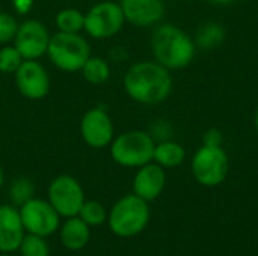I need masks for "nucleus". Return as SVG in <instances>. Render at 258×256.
Returning <instances> with one entry per match:
<instances>
[{
	"mask_svg": "<svg viewBox=\"0 0 258 256\" xmlns=\"http://www.w3.org/2000/svg\"><path fill=\"white\" fill-rule=\"evenodd\" d=\"M89 228L91 226H100L106 222L107 219V213L106 208L97 202V201H85L79 214H77Z\"/></svg>",
	"mask_w": 258,
	"mask_h": 256,
	"instance_id": "obj_21",
	"label": "nucleus"
},
{
	"mask_svg": "<svg viewBox=\"0 0 258 256\" xmlns=\"http://www.w3.org/2000/svg\"><path fill=\"white\" fill-rule=\"evenodd\" d=\"M47 56L57 69L77 72L91 56V45L80 33L57 32L50 36Z\"/></svg>",
	"mask_w": 258,
	"mask_h": 256,
	"instance_id": "obj_4",
	"label": "nucleus"
},
{
	"mask_svg": "<svg viewBox=\"0 0 258 256\" xmlns=\"http://www.w3.org/2000/svg\"><path fill=\"white\" fill-rule=\"evenodd\" d=\"M225 36H227L225 27L218 21L209 20L198 26L194 41H195V45L198 50L210 51V50L218 48L221 44H224Z\"/></svg>",
	"mask_w": 258,
	"mask_h": 256,
	"instance_id": "obj_17",
	"label": "nucleus"
},
{
	"mask_svg": "<svg viewBox=\"0 0 258 256\" xmlns=\"http://www.w3.org/2000/svg\"><path fill=\"white\" fill-rule=\"evenodd\" d=\"M20 217L29 234L48 237L59 228V214L48 201L32 198L20 207Z\"/></svg>",
	"mask_w": 258,
	"mask_h": 256,
	"instance_id": "obj_10",
	"label": "nucleus"
},
{
	"mask_svg": "<svg viewBox=\"0 0 258 256\" xmlns=\"http://www.w3.org/2000/svg\"><path fill=\"white\" fill-rule=\"evenodd\" d=\"M9 196L15 205H23L29 199L33 198V184L27 178H18L12 183L9 189Z\"/></svg>",
	"mask_w": 258,
	"mask_h": 256,
	"instance_id": "obj_24",
	"label": "nucleus"
},
{
	"mask_svg": "<svg viewBox=\"0 0 258 256\" xmlns=\"http://www.w3.org/2000/svg\"><path fill=\"white\" fill-rule=\"evenodd\" d=\"M54 24L57 32L80 33L85 27V14L76 8H65L56 14Z\"/></svg>",
	"mask_w": 258,
	"mask_h": 256,
	"instance_id": "obj_20",
	"label": "nucleus"
},
{
	"mask_svg": "<svg viewBox=\"0 0 258 256\" xmlns=\"http://www.w3.org/2000/svg\"><path fill=\"white\" fill-rule=\"evenodd\" d=\"M150 220L148 202L142 198L127 195L121 198L109 213L110 231L118 237H135L145 229Z\"/></svg>",
	"mask_w": 258,
	"mask_h": 256,
	"instance_id": "obj_5",
	"label": "nucleus"
},
{
	"mask_svg": "<svg viewBox=\"0 0 258 256\" xmlns=\"http://www.w3.org/2000/svg\"><path fill=\"white\" fill-rule=\"evenodd\" d=\"M80 136L89 148H107L115 137L113 121L107 110L101 107L86 110L80 119Z\"/></svg>",
	"mask_w": 258,
	"mask_h": 256,
	"instance_id": "obj_11",
	"label": "nucleus"
},
{
	"mask_svg": "<svg viewBox=\"0 0 258 256\" xmlns=\"http://www.w3.org/2000/svg\"><path fill=\"white\" fill-rule=\"evenodd\" d=\"M124 12L116 2L103 0L95 3L85 14L83 30L94 39H107L118 35L125 24Z\"/></svg>",
	"mask_w": 258,
	"mask_h": 256,
	"instance_id": "obj_7",
	"label": "nucleus"
},
{
	"mask_svg": "<svg viewBox=\"0 0 258 256\" xmlns=\"http://www.w3.org/2000/svg\"><path fill=\"white\" fill-rule=\"evenodd\" d=\"M224 143V134L219 128H209L203 134V145L207 146H222Z\"/></svg>",
	"mask_w": 258,
	"mask_h": 256,
	"instance_id": "obj_26",
	"label": "nucleus"
},
{
	"mask_svg": "<svg viewBox=\"0 0 258 256\" xmlns=\"http://www.w3.org/2000/svg\"><path fill=\"white\" fill-rule=\"evenodd\" d=\"M17 29L18 23L15 17H12L8 12H0V45H6L11 41H14Z\"/></svg>",
	"mask_w": 258,
	"mask_h": 256,
	"instance_id": "obj_25",
	"label": "nucleus"
},
{
	"mask_svg": "<svg viewBox=\"0 0 258 256\" xmlns=\"http://www.w3.org/2000/svg\"><path fill=\"white\" fill-rule=\"evenodd\" d=\"M83 78L91 84H103L110 78V65L106 59L98 56H89L80 69Z\"/></svg>",
	"mask_w": 258,
	"mask_h": 256,
	"instance_id": "obj_19",
	"label": "nucleus"
},
{
	"mask_svg": "<svg viewBox=\"0 0 258 256\" xmlns=\"http://www.w3.org/2000/svg\"><path fill=\"white\" fill-rule=\"evenodd\" d=\"M14 75L18 92L27 100H42L50 91V75L38 60H23Z\"/></svg>",
	"mask_w": 258,
	"mask_h": 256,
	"instance_id": "obj_12",
	"label": "nucleus"
},
{
	"mask_svg": "<svg viewBox=\"0 0 258 256\" xmlns=\"http://www.w3.org/2000/svg\"><path fill=\"white\" fill-rule=\"evenodd\" d=\"M154 146L156 140L144 130L124 131L109 145L112 160L122 167H141L153 161Z\"/></svg>",
	"mask_w": 258,
	"mask_h": 256,
	"instance_id": "obj_3",
	"label": "nucleus"
},
{
	"mask_svg": "<svg viewBox=\"0 0 258 256\" xmlns=\"http://www.w3.org/2000/svg\"><path fill=\"white\" fill-rule=\"evenodd\" d=\"M150 45L154 60L169 71L187 68L194 62L198 50L194 38L181 27L171 23L157 24L154 27Z\"/></svg>",
	"mask_w": 258,
	"mask_h": 256,
	"instance_id": "obj_2",
	"label": "nucleus"
},
{
	"mask_svg": "<svg viewBox=\"0 0 258 256\" xmlns=\"http://www.w3.org/2000/svg\"><path fill=\"white\" fill-rule=\"evenodd\" d=\"M207 2L215 5V6H230V5H234L240 0H207Z\"/></svg>",
	"mask_w": 258,
	"mask_h": 256,
	"instance_id": "obj_29",
	"label": "nucleus"
},
{
	"mask_svg": "<svg viewBox=\"0 0 258 256\" xmlns=\"http://www.w3.org/2000/svg\"><path fill=\"white\" fill-rule=\"evenodd\" d=\"M150 134L153 136L154 140H156L157 136H159V140H163V136H165V139H169V136H171V128H169V125H168L165 121H159V122L153 127V130L150 131Z\"/></svg>",
	"mask_w": 258,
	"mask_h": 256,
	"instance_id": "obj_27",
	"label": "nucleus"
},
{
	"mask_svg": "<svg viewBox=\"0 0 258 256\" xmlns=\"http://www.w3.org/2000/svg\"><path fill=\"white\" fill-rule=\"evenodd\" d=\"M48 202L60 217H74L79 214L85 193L80 183L70 175L56 177L48 186Z\"/></svg>",
	"mask_w": 258,
	"mask_h": 256,
	"instance_id": "obj_8",
	"label": "nucleus"
},
{
	"mask_svg": "<svg viewBox=\"0 0 258 256\" xmlns=\"http://www.w3.org/2000/svg\"><path fill=\"white\" fill-rule=\"evenodd\" d=\"M119 6L125 21L141 29L157 26L165 15L163 0H121Z\"/></svg>",
	"mask_w": 258,
	"mask_h": 256,
	"instance_id": "obj_13",
	"label": "nucleus"
},
{
	"mask_svg": "<svg viewBox=\"0 0 258 256\" xmlns=\"http://www.w3.org/2000/svg\"><path fill=\"white\" fill-rule=\"evenodd\" d=\"M12 5H14V9L21 14V15H26L32 11L33 8V0H12Z\"/></svg>",
	"mask_w": 258,
	"mask_h": 256,
	"instance_id": "obj_28",
	"label": "nucleus"
},
{
	"mask_svg": "<svg viewBox=\"0 0 258 256\" xmlns=\"http://www.w3.org/2000/svg\"><path fill=\"white\" fill-rule=\"evenodd\" d=\"M254 128H255L258 134V107L255 109V113H254Z\"/></svg>",
	"mask_w": 258,
	"mask_h": 256,
	"instance_id": "obj_30",
	"label": "nucleus"
},
{
	"mask_svg": "<svg viewBox=\"0 0 258 256\" xmlns=\"http://www.w3.org/2000/svg\"><path fill=\"white\" fill-rule=\"evenodd\" d=\"M50 36L51 35L44 23L29 18L23 23H18V29L12 42L24 60H38L47 54Z\"/></svg>",
	"mask_w": 258,
	"mask_h": 256,
	"instance_id": "obj_9",
	"label": "nucleus"
},
{
	"mask_svg": "<svg viewBox=\"0 0 258 256\" xmlns=\"http://www.w3.org/2000/svg\"><path fill=\"white\" fill-rule=\"evenodd\" d=\"M192 175L204 187H216L222 184L230 170L228 154L222 146L203 145L192 157Z\"/></svg>",
	"mask_w": 258,
	"mask_h": 256,
	"instance_id": "obj_6",
	"label": "nucleus"
},
{
	"mask_svg": "<svg viewBox=\"0 0 258 256\" xmlns=\"http://www.w3.org/2000/svg\"><path fill=\"white\" fill-rule=\"evenodd\" d=\"M3 183H5V174H3V169L0 166V187L3 186Z\"/></svg>",
	"mask_w": 258,
	"mask_h": 256,
	"instance_id": "obj_31",
	"label": "nucleus"
},
{
	"mask_svg": "<svg viewBox=\"0 0 258 256\" xmlns=\"http://www.w3.org/2000/svg\"><path fill=\"white\" fill-rule=\"evenodd\" d=\"M0 256H11L9 253H3V255H0Z\"/></svg>",
	"mask_w": 258,
	"mask_h": 256,
	"instance_id": "obj_32",
	"label": "nucleus"
},
{
	"mask_svg": "<svg viewBox=\"0 0 258 256\" xmlns=\"http://www.w3.org/2000/svg\"><path fill=\"white\" fill-rule=\"evenodd\" d=\"M23 56L15 48V45H3L0 48V72L3 74H15L20 65L23 63Z\"/></svg>",
	"mask_w": 258,
	"mask_h": 256,
	"instance_id": "obj_22",
	"label": "nucleus"
},
{
	"mask_svg": "<svg viewBox=\"0 0 258 256\" xmlns=\"http://www.w3.org/2000/svg\"><path fill=\"white\" fill-rule=\"evenodd\" d=\"M91 237L89 226L79 217H68V220L63 223L60 229V243L63 244L65 249L68 250H80L83 249Z\"/></svg>",
	"mask_w": 258,
	"mask_h": 256,
	"instance_id": "obj_16",
	"label": "nucleus"
},
{
	"mask_svg": "<svg viewBox=\"0 0 258 256\" xmlns=\"http://www.w3.org/2000/svg\"><path fill=\"white\" fill-rule=\"evenodd\" d=\"M166 184V172L160 164L150 161L141 167L133 178V193L147 202H151L160 196Z\"/></svg>",
	"mask_w": 258,
	"mask_h": 256,
	"instance_id": "obj_14",
	"label": "nucleus"
},
{
	"mask_svg": "<svg viewBox=\"0 0 258 256\" xmlns=\"http://www.w3.org/2000/svg\"><path fill=\"white\" fill-rule=\"evenodd\" d=\"M24 237V226L20 211L11 205H0V252L18 250Z\"/></svg>",
	"mask_w": 258,
	"mask_h": 256,
	"instance_id": "obj_15",
	"label": "nucleus"
},
{
	"mask_svg": "<svg viewBox=\"0 0 258 256\" xmlns=\"http://www.w3.org/2000/svg\"><path fill=\"white\" fill-rule=\"evenodd\" d=\"M125 94L139 104L156 106L169 98L174 89V78L168 68L156 60L133 63L122 80Z\"/></svg>",
	"mask_w": 258,
	"mask_h": 256,
	"instance_id": "obj_1",
	"label": "nucleus"
},
{
	"mask_svg": "<svg viewBox=\"0 0 258 256\" xmlns=\"http://www.w3.org/2000/svg\"><path fill=\"white\" fill-rule=\"evenodd\" d=\"M186 158V149L181 143L175 140H160L154 146L153 161L160 164L165 169H172L183 164Z\"/></svg>",
	"mask_w": 258,
	"mask_h": 256,
	"instance_id": "obj_18",
	"label": "nucleus"
},
{
	"mask_svg": "<svg viewBox=\"0 0 258 256\" xmlns=\"http://www.w3.org/2000/svg\"><path fill=\"white\" fill-rule=\"evenodd\" d=\"M18 250L21 252V256H48V252H50L48 244L45 243L44 237H39L35 234L24 235Z\"/></svg>",
	"mask_w": 258,
	"mask_h": 256,
	"instance_id": "obj_23",
	"label": "nucleus"
}]
</instances>
